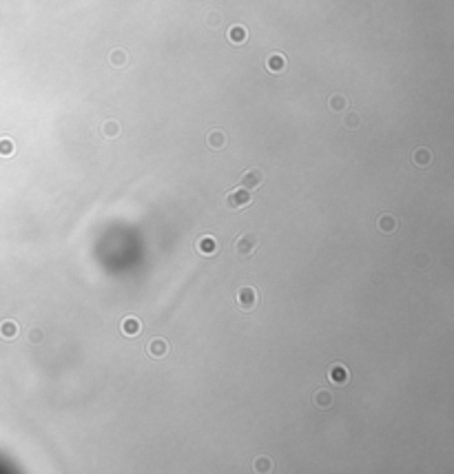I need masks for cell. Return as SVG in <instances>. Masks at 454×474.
Returning <instances> with one entry per match:
<instances>
[{
	"instance_id": "cell-1",
	"label": "cell",
	"mask_w": 454,
	"mask_h": 474,
	"mask_svg": "<svg viewBox=\"0 0 454 474\" xmlns=\"http://www.w3.org/2000/svg\"><path fill=\"white\" fill-rule=\"evenodd\" d=\"M250 202H252L250 190H246V188H242V186L228 190V193H226V198H224V206H226V208H230V210L246 208V206H248Z\"/></svg>"
},
{
	"instance_id": "cell-2",
	"label": "cell",
	"mask_w": 454,
	"mask_h": 474,
	"mask_svg": "<svg viewBox=\"0 0 454 474\" xmlns=\"http://www.w3.org/2000/svg\"><path fill=\"white\" fill-rule=\"evenodd\" d=\"M257 246H260V240H257L252 233H244V235H237L233 248L240 257H250L257 250Z\"/></svg>"
},
{
	"instance_id": "cell-3",
	"label": "cell",
	"mask_w": 454,
	"mask_h": 474,
	"mask_svg": "<svg viewBox=\"0 0 454 474\" xmlns=\"http://www.w3.org/2000/svg\"><path fill=\"white\" fill-rule=\"evenodd\" d=\"M264 182H266V173L262 171V168H246V171L242 173V178H240V186L246 188V190L260 188Z\"/></svg>"
},
{
	"instance_id": "cell-4",
	"label": "cell",
	"mask_w": 454,
	"mask_h": 474,
	"mask_svg": "<svg viewBox=\"0 0 454 474\" xmlns=\"http://www.w3.org/2000/svg\"><path fill=\"white\" fill-rule=\"evenodd\" d=\"M257 302H260V292L252 286L240 288V292H237V306H240L242 310H252V308L257 306Z\"/></svg>"
},
{
	"instance_id": "cell-5",
	"label": "cell",
	"mask_w": 454,
	"mask_h": 474,
	"mask_svg": "<svg viewBox=\"0 0 454 474\" xmlns=\"http://www.w3.org/2000/svg\"><path fill=\"white\" fill-rule=\"evenodd\" d=\"M146 352H148L151 359H164L168 352H171V346H168L166 339L156 337V339H151V342L146 344Z\"/></svg>"
},
{
	"instance_id": "cell-6",
	"label": "cell",
	"mask_w": 454,
	"mask_h": 474,
	"mask_svg": "<svg viewBox=\"0 0 454 474\" xmlns=\"http://www.w3.org/2000/svg\"><path fill=\"white\" fill-rule=\"evenodd\" d=\"M195 248L202 257H213L218 253V242H215L213 235H200L198 242H195Z\"/></svg>"
},
{
	"instance_id": "cell-7",
	"label": "cell",
	"mask_w": 454,
	"mask_h": 474,
	"mask_svg": "<svg viewBox=\"0 0 454 474\" xmlns=\"http://www.w3.org/2000/svg\"><path fill=\"white\" fill-rule=\"evenodd\" d=\"M228 144V136H226L222 128H210L206 133V146H210L213 151H222V148Z\"/></svg>"
},
{
	"instance_id": "cell-8",
	"label": "cell",
	"mask_w": 454,
	"mask_h": 474,
	"mask_svg": "<svg viewBox=\"0 0 454 474\" xmlns=\"http://www.w3.org/2000/svg\"><path fill=\"white\" fill-rule=\"evenodd\" d=\"M332 404H334V394L330 392V390H326V388H319L317 392L312 394V406L317 410H330L332 408Z\"/></svg>"
},
{
	"instance_id": "cell-9",
	"label": "cell",
	"mask_w": 454,
	"mask_h": 474,
	"mask_svg": "<svg viewBox=\"0 0 454 474\" xmlns=\"http://www.w3.org/2000/svg\"><path fill=\"white\" fill-rule=\"evenodd\" d=\"M328 379L332 381V384H337V386H346L350 381V372H348V368H346L344 364H332L328 368Z\"/></svg>"
},
{
	"instance_id": "cell-10",
	"label": "cell",
	"mask_w": 454,
	"mask_h": 474,
	"mask_svg": "<svg viewBox=\"0 0 454 474\" xmlns=\"http://www.w3.org/2000/svg\"><path fill=\"white\" fill-rule=\"evenodd\" d=\"M432 160H434V153H432L428 146H419V148H414V153H412V162H414V166H419V168H428L432 164Z\"/></svg>"
},
{
	"instance_id": "cell-11",
	"label": "cell",
	"mask_w": 454,
	"mask_h": 474,
	"mask_svg": "<svg viewBox=\"0 0 454 474\" xmlns=\"http://www.w3.org/2000/svg\"><path fill=\"white\" fill-rule=\"evenodd\" d=\"M120 330H122V334H126V337H138V334L142 332V322L138 317L128 315V317L122 319Z\"/></svg>"
},
{
	"instance_id": "cell-12",
	"label": "cell",
	"mask_w": 454,
	"mask_h": 474,
	"mask_svg": "<svg viewBox=\"0 0 454 474\" xmlns=\"http://www.w3.org/2000/svg\"><path fill=\"white\" fill-rule=\"evenodd\" d=\"M396 218L392 213H384V215H379V220H376V228L381 230L384 235H392L396 230Z\"/></svg>"
},
{
	"instance_id": "cell-13",
	"label": "cell",
	"mask_w": 454,
	"mask_h": 474,
	"mask_svg": "<svg viewBox=\"0 0 454 474\" xmlns=\"http://www.w3.org/2000/svg\"><path fill=\"white\" fill-rule=\"evenodd\" d=\"M18 332H20V328L14 319H7V322L0 324V337L2 339H16Z\"/></svg>"
},
{
	"instance_id": "cell-14",
	"label": "cell",
	"mask_w": 454,
	"mask_h": 474,
	"mask_svg": "<svg viewBox=\"0 0 454 474\" xmlns=\"http://www.w3.org/2000/svg\"><path fill=\"white\" fill-rule=\"evenodd\" d=\"M100 131H102V136L111 140V138H118V136H120L122 128H120V124H118L116 120H104V122H102V126H100Z\"/></svg>"
},
{
	"instance_id": "cell-15",
	"label": "cell",
	"mask_w": 454,
	"mask_h": 474,
	"mask_svg": "<svg viewBox=\"0 0 454 474\" xmlns=\"http://www.w3.org/2000/svg\"><path fill=\"white\" fill-rule=\"evenodd\" d=\"M268 71H272V74H277V71H284V66H286V58H284L282 54H272L270 58H268Z\"/></svg>"
},
{
	"instance_id": "cell-16",
	"label": "cell",
	"mask_w": 454,
	"mask_h": 474,
	"mask_svg": "<svg viewBox=\"0 0 454 474\" xmlns=\"http://www.w3.org/2000/svg\"><path fill=\"white\" fill-rule=\"evenodd\" d=\"M246 36H248V34H246V29L240 27V24H235V27L228 29V40H230V42H235V44H242V42H244Z\"/></svg>"
},
{
	"instance_id": "cell-17",
	"label": "cell",
	"mask_w": 454,
	"mask_h": 474,
	"mask_svg": "<svg viewBox=\"0 0 454 474\" xmlns=\"http://www.w3.org/2000/svg\"><path fill=\"white\" fill-rule=\"evenodd\" d=\"M328 106H330V111H346V109H348V100H346L344 96L337 94V96H332L328 100Z\"/></svg>"
},
{
	"instance_id": "cell-18",
	"label": "cell",
	"mask_w": 454,
	"mask_h": 474,
	"mask_svg": "<svg viewBox=\"0 0 454 474\" xmlns=\"http://www.w3.org/2000/svg\"><path fill=\"white\" fill-rule=\"evenodd\" d=\"M42 339H44L42 328H40V326H32V328H29V332H27V342H32V344H42Z\"/></svg>"
},
{
	"instance_id": "cell-19",
	"label": "cell",
	"mask_w": 454,
	"mask_h": 474,
	"mask_svg": "<svg viewBox=\"0 0 454 474\" xmlns=\"http://www.w3.org/2000/svg\"><path fill=\"white\" fill-rule=\"evenodd\" d=\"M14 151H16L14 142L9 140V138H0V156H2V158H9V156H14Z\"/></svg>"
},
{
	"instance_id": "cell-20",
	"label": "cell",
	"mask_w": 454,
	"mask_h": 474,
	"mask_svg": "<svg viewBox=\"0 0 454 474\" xmlns=\"http://www.w3.org/2000/svg\"><path fill=\"white\" fill-rule=\"evenodd\" d=\"M272 470V461L268 456L255 458V472H270Z\"/></svg>"
},
{
	"instance_id": "cell-21",
	"label": "cell",
	"mask_w": 454,
	"mask_h": 474,
	"mask_svg": "<svg viewBox=\"0 0 454 474\" xmlns=\"http://www.w3.org/2000/svg\"><path fill=\"white\" fill-rule=\"evenodd\" d=\"M111 62H113V66H124L126 54H124V51H113V54H111Z\"/></svg>"
},
{
	"instance_id": "cell-22",
	"label": "cell",
	"mask_w": 454,
	"mask_h": 474,
	"mask_svg": "<svg viewBox=\"0 0 454 474\" xmlns=\"http://www.w3.org/2000/svg\"><path fill=\"white\" fill-rule=\"evenodd\" d=\"M346 126H348V128H357L359 126V116H357V113H352V111H348V116H346Z\"/></svg>"
}]
</instances>
